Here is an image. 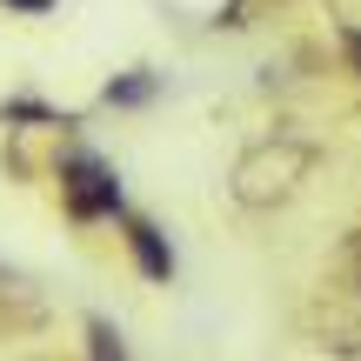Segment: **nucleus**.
Here are the masks:
<instances>
[{
    "label": "nucleus",
    "instance_id": "nucleus-5",
    "mask_svg": "<svg viewBox=\"0 0 361 361\" xmlns=\"http://www.w3.org/2000/svg\"><path fill=\"white\" fill-rule=\"evenodd\" d=\"M161 87H168V80H161L154 67H128V74H114L101 87V107H114V114H141V107L161 101Z\"/></svg>",
    "mask_w": 361,
    "mask_h": 361
},
{
    "label": "nucleus",
    "instance_id": "nucleus-4",
    "mask_svg": "<svg viewBox=\"0 0 361 361\" xmlns=\"http://www.w3.org/2000/svg\"><path fill=\"white\" fill-rule=\"evenodd\" d=\"M0 128H13V134H80L87 128V114H74V107H54V101H40V94H7L0 101Z\"/></svg>",
    "mask_w": 361,
    "mask_h": 361
},
{
    "label": "nucleus",
    "instance_id": "nucleus-1",
    "mask_svg": "<svg viewBox=\"0 0 361 361\" xmlns=\"http://www.w3.org/2000/svg\"><path fill=\"white\" fill-rule=\"evenodd\" d=\"M314 168H322V141L274 128V134H261V141L241 147V161H234V174H228V201L241 207V214H281L314 180Z\"/></svg>",
    "mask_w": 361,
    "mask_h": 361
},
{
    "label": "nucleus",
    "instance_id": "nucleus-3",
    "mask_svg": "<svg viewBox=\"0 0 361 361\" xmlns=\"http://www.w3.org/2000/svg\"><path fill=\"white\" fill-rule=\"evenodd\" d=\"M114 228H121V247H128V261H134V274H141V281L168 288L174 274H180L174 241H168V228H161V221H147V214H134V207H128Z\"/></svg>",
    "mask_w": 361,
    "mask_h": 361
},
{
    "label": "nucleus",
    "instance_id": "nucleus-2",
    "mask_svg": "<svg viewBox=\"0 0 361 361\" xmlns=\"http://www.w3.org/2000/svg\"><path fill=\"white\" fill-rule=\"evenodd\" d=\"M54 180H61V214L74 228H94V221H121L128 214V194H121V174L107 154H94L80 134H67V147L54 154Z\"/></svg>",
    "mask_w": 361,
    "mask_h": 361
},
{
    "label": "nucleus",
    "instance_id": "nucleus-6",
    "mask_svg": "<svg viewBox=\"0 0 361 361\" xmlns=\"http://www.w3.org/2000/svg\"><path fill=\"white\" fill-rule=\"evenodd\" d=\"M80 335H87V361H128V335H121L107 314H87Z\"/></svg>",
    "mask_w": 361,
    "mask_h": 361
},
{
    "label": "nucleus",
    "instance_id": "nucleus-9",
    "mask_svg": "<svg viewBox=\"0 0 361 361\" xmlns=\"http://www.w3.org/2000/svg\"><path fill=\"white\" fill-rule=\"evenodd\" d=\"M0 7H7L13 20H47V13L61 7V0H0Z\"/></svg>",
    "mask_w": 361,
    "mask_h": 361
},
{
    "label": "nucleus",
    "instance_id": "nucleus-8",
    "mask_svg": "<svg viewBox=\"0 0 361 361\" xmlns=\"http://www.w3.org/2000/svg\"><path fill=\"white\" fill-rule=\"evenodd\" d=\"M7 301H40V295H34V281H27V274L0 268V308H7Z\"/></svg>",
    "mask_w": 361,
    "mask_h": 361
},
{
    "label": "nucleus",
    "instance_id": "nucleus-10",
    "mask_svg": "<svg viewBox=\"0 0 361 361\" xmlns=\"http://www.w3.org/2000/svg\"><path fill=\"white\" fill-rule=\"evenodd\" d=\"M328 20L335 27H361V0H328Z\"/></svg>",
    "mask_w": 361,
    "mask_h": 361
},
{
    "label": "nucleus",
    "instance_id": "nucleus-7",
    "mask_svg": "<svg viewBox=\"0 0 361 361\" xmlns=\"http://www.w3.org/2000/svg\"><path fill=\"white\" fill-rule=\"evenodd\" d=\"M335 54H341V67L361 80V27H335Z\"/></svg>",
    "mask_w": 361,
    "mask_h": 361
}]
</instances>
